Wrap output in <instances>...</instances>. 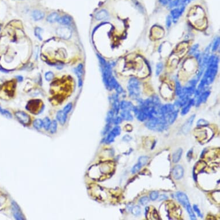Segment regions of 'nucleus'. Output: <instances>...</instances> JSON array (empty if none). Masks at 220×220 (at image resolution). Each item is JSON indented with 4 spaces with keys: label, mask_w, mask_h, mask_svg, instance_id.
<instances>
[{
    "label": "nucleus",
    "mask_w": 220,
    "mask_h": 220,
    "mask_svg": "<svg viewBox=\"0 0 220 220\" xmlns=\"http://www.w3.org/2000/svg\"><path fill=\"white\" fill-rule=\"evenodd\" d=\"M122 122V118L120 117H117L115 119H113V122H114V123L116 125L120 124Z\"/></svg>",
    "instance_id": "49"
},
{
    "label": "nucleus",
    "mask_w": 220,
    "mask_h": 220,
    "mask_svg": "<svg viewBox=\"0 0 220 220\" xmlns=\"http://www.w3.org/2000/svg\"><path fill=\"white\" fill-rule=\"evenodd\" d=\"M192 156H193V149H191L188 152L187 154V157L188 159V160H190L192 158Z\"/></svg>",
    "instance_id": "53"
},
{
    "label": "nucleus",
    "mask_w": 220,
    "mask_h": 220,
    "mask_svg": "<svg viewBox=\"0 0 220 220\" xmlns=\"http://www.w3.org/2000/svg\"><path fill=\"white\" fill-rule=\"evenodd\" d=\"M171 23H172V20H171V17L170 16H168L166 17V27L168 28H169L171 26Z\"/></svg>",
    "instance_id": "50"
},
{
    "label": "nucleus",
    "mask_w": 220,
    "mask_h": 220,
    "mask_svg": "<svg viewBox=\"0 0 220 220\" xmlns=\"http://www.w3.org/2000/svg\"><path fill=\"white\" fill-rule=\"evenodd\" d=\"M219 45V37H218V38L215 40V42H214V44L212 47L213 51H216V50H217Z\"/></svg>",
    "instance_id": "44"
},
{
    "label": "nucleus",
    "mask_w": 220,
    "mask_h": 220,
    "mask_svg": "<svg viewBox=\"0 0 220 220\" xmlns=\"http://www.w3.org/2000/svg\"><path fill=\"white\" fill-rule=\"evenodd\" d=\"M41 106V102L39 100H31L27 106V109L32 113H35L39 111Z\"/></svg>",
    "instance_id": "5"
},
{
    "label": "nucleus",
    "mask_w": 220,
    "mask_h": 220,
    "mask_svg": "<svg viewBox=\"0 0 220 220\" xmlns=\"http://www.w3.org/2000/svg\"><path fill=\"white\" fill-rule=\"evenodd\" d=\"M18 78H18V81H21L22 80H23V77H20V76H18Z\"/></svg>",
    "instance_id": "55"
},
{
    "label": "nucleus",
    "mask_w": 220,
    "mask_h": 220,
    "mask_svg": "<svg viewBox=\"0 0 220 220\" xmlns=\"http://www.w3.org/2000/svg\"><path fill=\"white\" fill-rule=\"evenodd\" d=\"M121 118L126 121H131L133 119V115L131 114L130 111L128 110H122V111L121 112Z\"/></svg>",
    "instance_id": "21"
},
{
    "label": "nucleus",
    "mask_w": 220,
    "mask_h": 220,
    "mask_svg": "<svg viewBox=\"0 0 220 220\" xmlns=\"http://www.w3.org/2000/svg\"><path fill=\"white\" fill-rule=\"evenodd\" d=\"M0 114L8 118H12V114H11V112L7 111V110L2 109L1 107H0Z\"/></svg>",
    "instance_id": "36"
},
{
    "label": "nucleus",
    "mask_w": 220,
    "mask_h": 220,
    "mask_svg": "<svg viewBox=\"0 0 220 220\" xmlns=\"http://www.w3.org/2000/svg\"><path fill=\"white\" fill-rule=\"evenodd\" d=\"M117 137L115 136V135L112 133V132L111 131V132L107 135V136L106 140H105V143L106 144H111L112 142H113L115 140V138Z\"/></svg>",
    "instance_id": "25"
},
{
    "label": "nucleus",
    "mask_w": 220,
    "mask_h": 220,
    "mask_svg": "<svg viewBox=\"0 0 220 220\" xmlns=\"http://www.w3.org/2000/svg\"><path fill=\"white\" fill-rule=\"evenodd\" d=\"M132 138L129 136V135H125V136L123 137V140L126 142H128L130 140H131Z\"/></svg>",
    "instance_id": "52"
},
{
    "label": "nucleus",
    "mask_w": 220,
    "mask_h": 220,
    "mask_svg": "<svg viewBox=\"0 0 220 220\" xmlns=\"http://www.w3.org/2000/svg\"><path fill=\"white\" fill-rule=\"evenodd\" d=\"M178 110H174V111H172V112H171L170 114H169L166 117V121H168V123L172 125V123H174V122L176 121V119L177 117H178Z\"/></svg>",
    "instance_id": "15"
},
{
    "label": "nucleus",
    "mask_w": 220,
    "mask_h": 220,
    "mask_svg": "<svg viewBox=\"0 0 220 220\" xmlns=\"http://www.w3.org/2000/svg\"><path fill=\"white\" fill-rule=\"evenodd\" d=\"M184 6H183V7H181L180 9L176 8L171 11V14L173 19L174 20V21H175V20H178L179 17L180 16L182 13H183V12L184 11Z\"/></svg>",
    "instance_id": "13"
},
{
    "label": "nucleus",
    "mask_w": 220,
    "mask_h": 220,
    "mask_svg": "<svg viewBox=\"0 0 220 220\" xmlns=\"http://www.w3.org/2000/svg\"><path fill=\"white\" fill-rule=\"evenodd\" d=\"M193 209L194 210V212L197 213L198 216L199 217H201V218L202 217H203V214H202V213H201L200 209H199V207H198V206L197 205H194V206H193Z\"/></svg>",
    "instance_id": "46"
},
{
    "label": "nucleus",
    "mask_w": 220,
    "mask_h": 220,
    "mask_svg": "<svg viewBox=\"0 0 220 220\" xmlns=\"http://www.w3.org/2000/svg\"><path fill=\"white\" fill-rule=\"evenodd\" d=\"M56 129H57V122L55 120H54L51 122V125H50V127L49 128L50 132L51 134H54L56 133Z\"/></svg>",
    "instance_id": "30"
},
{
    "label": "nucleus",
    "mask_w": 220,
    "mask_h": 220,
    "mask_svg": "<svg viewBox=\"0 0 220 220\" xmlns=\"http://www.w3.org/2000/svg\"><path fill=\"white\" fill-rule=\"evenodd\" d=\"M114 111L113 110H110V111L108 112L106 118V122L107 123L111 124V122L113 121V119H114Z\"/></svg>",
    "instance_id": "29"
},
{
    "label": "nucleus",
    "mask_w": 220,
    "mask_h": 220,
    "mask_svg": "<svg viewBox=\"0 0 220 220\" xmlns=\"http://www.w3.org/2000/svg\"><path fill=\"white\" fill-rule=\"evenodd\" d=\"M218 58L214 55L209 58L207 62V69L206 70L203 79L205 80L206 85L212 84L217 73Z\"/></svg>",
    "instance_id": "1"
},
{
    "label": "nucleus",
    "mask_w": 220,
    "mask_h": 220,
    "mask_svg": "<svg viewBox=\"0 0 220 220\" xmlns=\"http://www.w3.org/2000/svg\"><path fill=\"white\" fill-rule=\"evenodd\" d=\"M111 124H109V123H107V124L105 128H104V130H103V135H105V134H106L109 131V130H110V128H111Z\"/></svg>",
    "instance_id": "48"
},
{
    "label": "nucleus",
    "mask_w": 220,
    "mask_h": 220,
    "mask_svg": "<svg viewBox=\"0 0 220 220\" xmlns=\"http://www.w3.org/2000/svg\"><path fill=\"white\" fill-rule=\"evenodd\" d=\"M162 69H163V65L162 63H159L157 65V66H156V75H159L160 74V73L162 71Z\"/></svg>",
    "instance_id": "43"
},
{
    "label": "nucleus",
    "mask_w": 220,
    "mask_h": 220,
    "mask_svg": "<svg viewBox=\"0 0 220 220\" xmlns=\"http://www.w3.org/2000/svg\"><path fill=\"white\" fill-rule=\"evenodd\" d=\"M186 209L188 213V214H189V216H190V217L191 219H193V220L197 219L195 214V213L194 212V210L192 209V207H191V205H188L187 206H186Z\"/></svg>",
    "instance_id": "27"
},
{
    "label": "nucleus",
    "mask_w": 220,
    "mask_h": 220,
    "mask_svg": "<svg viewBox=\"0 0 220 220\" xmlns=\"http://www.w3.org/2000/svg\"><path fill=\"white\" fill-rule=\"evenodd\" d=\"M141 167H142V166H141V165L140 164L139 162H138V163H137L136 164H135L133 166V168H132L131 170V172L132 174H136V173L138 172V171L140 170V169L141 168Z\"/></svg>",
    "instance_id": "37"
},
{
    "label": "nucleus",
    "mask_w": 220,
    "mask_h": 220,
    "mask_svg": "<svg viewBox=\"0 0 220 220\" xmlns=\"http://www.w3.org/2000/svg\"><path fill=\"white\" fill-rule=\"evenodd\" d=\"M12 211L13 213V216L16 219H24V216L22 214L21 210L19 208V206L17 204L13 202H12Z\"/></svg>",
    "instance_id": "10"
},
{
    "label": "nucleus",
    "mask_w": 220,
    "mask_h": 220,
    "mask_svg": "<svg viewBox=\"0 0 220 220\" xmlns=\"http://www.w3.org/2000/svg\"><path fill=\"white\" fill-rule=\"evenodd\" d=\"M56 33L58 36L64 39H69L71 36V31L68 27L58 28L56 30Z\"/></svg>",
    "instance_id": "4"
},
{
    "label": "nucleus",
    "mask_w": 220,
    "mask_h": 220,
    "mask_svg": "<svg viewBox=\"0 0 220 220\" xmlns=\"http://www.w3.org/2000/svg\"><path fill=\"white\" fill-rule=\"evenodd\" d=\"M111 131L117 137V136H119V135L121 134V127L118 126H115L112 128V130H111Z\"/></svg>",
    "instance_id": "40"
},
{
    "label": "nucleus",
    "mask_w": 220,
    "mask_h": 220,
    "mask_svg": "<svg viewBox=\"0 0 220 220\" xmlns=\"http://www.w3.org/2000/svg\"><path fill=\"white\" fill-rule=\"evenodd\" d=\"M15 117H16L17 120L19 121L20 123L26 126L30 125L31 122V117L28 115L27 113L23 111H18L15 112Z\"/></svg>",
    "instance_id": "3"
},
{
    "label": "nucleus",
    "mask_w": 220,
    "mask_h": 220,
    "mask_svg": "<svg viewBox=\"0 0 220 220\" xmlns=\"http://www.w3.org/2000/svg\"><path fill=\"white\" fill-rule=\"evenodd\" d=\"M159 192L156 191H153L150 194V199L152 200H155L159 198Z\"/></svg>",
    "instance_id": "39"
},
{
    "label": "nucleus",
    "mask_w": 220,
    "mask_h": 220,
    "mask_svg": "<svg viewBox=\"0 0 220 220\" xmlns=\"http://www.w3.org/2000/svg\"><path fill=\"white\" fill-rule=\"evenodd\" d=\"M198 45H194V46H193L192 47H191V49H190V51H189V54H193V53L196 51V50L198 49Z\"/></svg>",
    "instance_id": "51"
},
{
    "label": "nucleus",
    "mask_w": 220,
    "mask_h": 220,
    "mask_svg": "<svg viewBox=\"0 0 220 220\" xmlns=\"http://www.w3.org/2000/svg\"><path fill=\"white\" fill-rule=\"evenodd\" d=\"M72 107H73V104H72L71 103H69L63 109V111H64L65 114H68V113L71 111L72 108Z\"/></svg>",
    "instance_id": "41"
},
{
    "label": "nucleus",
    "mask_w": 220,
    "mask_h": 220,
    "mask_svg": "<svg viewBox=\"0 0 220 220\" xmlns=\"http://www.w3.org/2000/svg\"><path fill=\"white\" fill-rule=\"evenodd\" d=\"M182 153H183V149L181 148H179L172 155V161L174 163H176L179 161L181 157Z\"/></svg>",
    "instance_id": "20"
},
{
    "label": "nucleus",
    "mask_w": 220,
    "mask_h": 220,
    "mask_svg": "<svg viewBox=\"0 0 220 220\" xmlns=\"http://www.w3.org/2000/svg\"><path fill=\"white\" fill-rule=\"evenodd\" d=\"M51 123V122L50 121V119L48 117H46L43 121V127L45 128L46 130H49Z\"/></svg>",
    "instance_id": "28"
},
{
    "label": "nucleus",
    "mask_w": 220,
    "mask_h": 220,
    "mask_svg": "<svg viewBox=\"0 0 220 220\" xmlns=\"http://www.w3.org/2000/svg\"><path fill=\"white\" fill-rule=\"evenodd\" d=\"M128 90L130 96L133 99H136L140 95V82L136 78H131L128 81Z\"/></svg>",
    "instance_id": "2"
},
{
    "label": "nucleus",
    "mask_w": 220,
    "mask_h": 220,
    "mask_svg": "<svg viewBox=\"0 0 220 220\" xmlns=\"http://www.w3.org/2000/svg\"><path fill=\"white\" fill-rule=\"evenodd\" d=\"M175 110V108L174 105L170 104H165L164 106H160L159 111H160V114L162 116H164V117H166L169 114H170L171 112L174 111Z\"/></svg>",
    "instance_id": "8"
},
{
    "label": "nucleus",
    "mask_w": 220,
    "mask_h": 220,
    "mask_svg": "<svg viewBox=\"0 0 220 220\" xmlns=\"http://www.w3.org/2000/svg\"><path fill=\"white\" fill-rule=\"evenodd\" d=\"M59 18V16L56 13H52L49 15V16L47 18V20L50 23H54L55 21H57Z\"/></svg>",
    "instance_id": "24"
},
{
    "label": "nucleus",
    "mask_w": 220,
    "mask_h": 220,
    "mask_svg": "<svg viewBox=\"0 0 220 220\" xmlns=\"http://www.w3.org/2000/svg\"><path fill=\"white\" fill-rule=\"evenodd\" d=\"M150 202V198H149L147 197H143L141 198L139 200V202L142 205H146L147 203Z\"/></svg>",
    "instance_id": "38"
},
{
    "label": "nucleus",
    "mask_w": 220,
    "mask_h": 220,
    "mask_svg": "<svg viewBox=\"0 0 220 220\" xmlns=\"http://www.w3.org/2000/svg\"><path fill=\"white\" fill-rule=\"evenodd\" d=\"M183 175L184 169L181 165H176L175 167L173 168L172 175L175 180H179V179H180L183 176Z\"/></svg>",
    "instance_id": "7"
},
{
    "label": "nucleus",
    "mask_w": 220,
    "mask_h": 220,
    "mask_svg": "<svg viewBox=\"0 0 220 220\" xmlns=\"http://www.w3.org/2000/svg\"><path fill=\"white\" fill-rule=\"evenodd\" d=\"M75 71H76V73L77 75L78 79H79V78H81V76H82V75H83V65L82 64H80L78 66L77 68L76 69V70H75Z\"/></svg>",
    "instance_id": "32"
},
{
    "label": "nucleus",
    "mask_w": 220,
    "mask_h": 220,
    "mask_svg": "<svg viewBox=\"0 0 220 220\" xmlns=\"http://www.w3.org/2000/svg\"><path fill=\"white\" fill-rule=\"evenodd\" d=\"M195 118V115H193L187 119V121L186 122H185L181 128L182 133L186 134L190 131L191 128L193 126Z\"/></svg>",
    "instance_id": "6"
},
{
    "label": "nucleus",
    "mask_w": 220,
    "mask_h": 220,
    "mask_svg": "<svg viewBox=\"0 0 220 220\" xmlns=\"http://www.w3.org/2000/svg\"><path fill=\"white\" fill-rule=\"evenodd\" d=\"M180 2V0H174V1H172L170 4H169V8H173V7H176L178 5H179Z\"/></svg>",
    "instance_id": "47"
},
{
    "label": "nucleus",
    "mask_w": 220,
    "mask_h": 220,
    "mask_svg": "<svg viewBox=\"0 0 220 220\" xmlns=\"http://www.w3.org/2000/svg\"><path fill=\"white\" fill-rule=\"evenodd\" d=\"M67 114L63 111H59L56 114V119L61 125H64L67 119Z\"/></svg>",
    "instance_id": "17"
},
{
    "label": "nucleus",
    "mask_w": 220,
    "mask_h": 220,
    "mask_svg": "<svg viewBox=\"0 0 220 220\" xmlns=\"http://www.w3.org/2000/svg\"><path fill=\"white\" fill-rule=\"evenodd\" d=\"M176 196L177 199L178 200L179 202L184 207H186V206L190 205L189 199H188V197L186 195V194H185L184 193L182 192H178L176 193Z\"/></svg>",
    "instance_id": "9"
},
{
    "label": "nucleus",
    "mask_w": 220,
    "mask_h": 220,
    "mask_svg": "<svg viewBox=\"0 0 220 220\" xmlns=\"http://www.w3.org/2000/svg\"><path fill=\"white\" fill-rule=\"evenodd\" d=\"M108 17V12L104 9L99 11L95 15L96 19L97 20H102L106 19Z\"/></svg>",
    "instance_id": "18"
},
{
    "label": "nucleus",
    "mask_w": 220,
    "mask_h": 220,
    "mask_svg": "<svg viewBox=\"0 0 220 220\" xmlns=\"http://www.w3.org/2000/svg\"><path fill=\"white\" fill-rule=\"evenodd\" d=\"M149 158L147 157V156H141L138 159V162L141 165V166H144L145 165L148 161Z\"/></svg>",
    "instance_id": "35"
},
{
    "label": "nucleus",
    "mask_w": 220,
    "mask_h": 220,
    "mask_svg": "<svg viewBox=\"0 0 220 220\" xmlns=\"http://www.w3.org/2000/svg\"><path fill=\"white\" fill-rule=\"evenodd\" d=\"M134 106L131 102L127 101H122L120 103V108L122 110H128L131 111L134 108Z\"/></svg>",
    "instance_id": "19"
},
{
    "label": "nucleus",
    "mask_w": 220,
    "mask_h": 220,
    "mask_svg": "<svg viewBox=\"0 0 220 220\" xmlns=\"http://www.w3.org/2000/svg\"><path fill=\"white\" fill-rule=\"evenodd\" d=\"M112 106H113V111H114L115 114H118L120 109V103L118 100V96L117 95H113L112 97Z\"/></svg>",
    "instance_id": "12"
},
{
    "label": "nucleus",
    "mask_w": 220,
    "mask_h": 220,
    "mask_svg": "<svg viewBox=\"0 0 220 220\" xmlns=\"http://www.w3.org/2000/svg\"><path fill=\"white\" fill-rule=\"evenodd\" d=\"M57 21L61 24L69 25L71 23V19L70 17L68 16H64L59 17Z\"/></svg>",
    "instance_id": "22"
},
{
    "label": "nucleus",
    "mask_w": 220,
    "mask_h": 220,
    "mask_svg": "<svg viewBox=\"0 0 220 220\" xmlns=\"http://www.w3.org/2000/svg\"><path fill=\"white\" fill-rule=\"evenodd\" d=\"M168 198V197L166 196L165 195H161V196L160 197V199L159 200H164Z\"/></svg>",
    "instance_id": "54"
},
{
    "label": "nucleus",
    "mask_w": 220,
    "mask_h": 220,
    "mask_svg": "<svg viewBox=\"0 0 220 220\" xmlns=\"http://www.w3.org/2000/svg\"><path fill=\"white\" fill-rule=\"evenodd\" d=\"M111 84L112 89L113 88L115 89L118 93H122L123 92V89H122V87L120 85V84L118 83L117 80H116L115 78L112 76L111 78Z\"/></svg>",
    "instance_id": "14"
},
{
    "label": "nucleus",
    "mask_w": 220,
    "mask_h": 220,
    "mask_svg": "<svg viewBox=\"0 0 220 220\" xmlns=\"http://www.w3.org/2000/svg\"><path fill=\"white\" fill-rule=\"evenodd\" d=\"M175 90H176V94L178 96H180L181 95V91H182V88L181 87L180 83H179L178 81H176Z\"/></svg>",
    "instance_id": "34"
},
{
    "label": "nucleus",
    "mask_w": 220,
    "mask_h": 220,
    "mask_svg": "<svg viewBox=\"0 0 220 220\" xmlns=\"http://www.w3.org/2000/svg\"><path fill=\"white\" fill-rule=\"evenodd\" d=\"M32 16L34 18V20H41L45 16V14L43 12L40 11L38 10L34 11L32 12Z\"/></svg>",
    "instance_id": "23"
},
{
    "label": "nucleus",
    "mask_w": 220,
    "mask_h": 220,
    "mask_svg": "<svg viewBox=\"0 0 220 220\" xmlns=\"http://www.w3.org/2000/svg\"><path fill=\"white\" fill-rule=\"evenodd\" d=\"M54 78V73L51 71H48L45 74V78L47 81H51Z\"/></svg>",
    "instance_id": "42"
},
{
    "label": "nucleus",
    "mask_w": 220,
    "mask_h": 220,
    "mask_svg": "<svg viewBox=\"0 0 220 220\" xmlns=\"http://www.w3.org/2000/svg\"><path fill=\"white\" fill-rule=\"evenodd\" d=\"M34 127L37 130H40L43 127V121L40 119H36L33 122Z\"/></svg>",
    "instance_id": "26"
},
{
    "label": "nucleus",
    "mask_w": 220,
    "mask_h": 220,
    "mask_svg": "<svg viewBox=\"0 0 220 220\" xmlns=\"http://www.w3.org/2000/svg\"><path fill=\"white\" fill-rule=\"evenodd\" d=\"M210 94V91H206V92H204L203 93L200 94V95L198 96V97L197 102H195L196 106L198 107L201 103L206 102L207 99H208Z\"/></svg>",
    "instance_id": "11"
},
{
    "label": "nucleus",
    "mask_w": 220,
    "mask_h": 220,
    "mask_svg": "<svg viewBox=\"0 0 220 220\" xmlns=\"http://www.w3.org/2000/svg\"><path fill=\"white\" fill-rule=\"evenodd\" d=\"M194 104H195L194 99H190L188 100V103L184 106V107L181 110V115H186L187 113L190 111V109L191 108V107H192Z\"/></svg>",
    "instance_id": "16"
},
{
    "label": "nucleus",
    "mask_w": 220,
    "mask_h": 220,
    "mask_svg": "<svg viewBox=\"0 0 220 220\" xmlns=\"http://www.w3.org/2000/svg\"><path fill=\"white\" fill-rule=\"evenodd\" d=\"M42 29L40 28H36L35 30V35L37 37V38H39L40 40H42V37L41 36V32H42Z\"/></svg>",
    "instance_id": "45"
},
{
    "label": "nucleus",
    "mask_w": 220,
    "mask_h": 220,
    "mask_svg": "<svg viewBox=\"0 0 220 220\" xmlns=\"http://www.w3.org/2000/svg\"><path fill=\"white\" fill-rule=\"evenodd\" d=\"M209 125V122L206 121L205 119H200L199 120L197 121V126L198 127H205L207 126V125Z\"/></svg>",
    "instance_id": "33"
},
{
    "label": "nucleus",
    "mask_w": 220,
    "mask_h": 220,
    "mask_svg": "<svg viewBox=\"0 0 220 220\" xmlns=\"http://www.w3.org/2000/svg\"><path fill=\"white\" fill-rule=\"evenodd\" d=\"M131 212H132V213H133V214L135 216H140L141 214V207L138 205L134 206L133 208H132Z\"/></svg>",
    "instance_id": "31"
}]
</instances>
